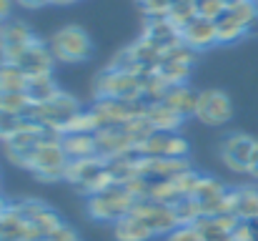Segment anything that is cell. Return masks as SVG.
Instances as JSON below:
<instances>
[{"instance_id":"6da1fadb","label":"cell","mask_w":258,"mask_h":241,"mask_svg":"<svg viewBox=\"0 0 258 241\" xmlns=\"http://www.w3.org/2000/svg\"><path fill=\"white\" fill-rule=\"evenodd\" d=\"M8 159L23 168H30L43 181H66L68 171V154L60 143V136H53L43 143L28 146V149H5Z\"/></svg>"},{"instance_id":"7a4b0ae2","label":"cell","mask_w":258,"mask_h":241,"mask_svg":"<svg viewBox=\"0 0 258 241\" xmlns=\"http://www.w3.org/2000/svg\"><path fill=\"white\" fill-rule=\"evenodd\" d=\"M136 196L125 183H110L88 199V214L98 221H120L136 206Z\"/></svg>"},{"instance_id":"3957f363","label":"cell","mask_w":258,"mask_h":241,"mask_svg":"<svg viewBox=\"0 0 258 241\" xmlns=\"http://www.w3.org/2000/svg\"><path fill=\"white\" fill-rule=\"evenodd\" d=\"M98 98H123V101H146V76L110 66L95 78Z\"/></svg>"},{"instance_id":"277c9868","label":"cell","mask_w":258,"mask_h":241,"mask_svg":"<svg viewBox=\"0 0 258 241\" xmlns=\"http://www.w3.org/2000/svg\"><path fill=\"white\" fill-rule=\"evenodd\" d=\"M66 181L73 183L78 191H83L88 196L103 191L105 186L113 183V176L108 171V161L103 159H81V161H71L68 171H66Z\"/></svg>"},{"instance_id":"5b68a950","label":"cell","mask_w":258,"mask_h":241,"mask_svg":"<svg viewBox=\"0 0 258 241\" xmlns=\"http://www.w3.org/2000/svg\"><path fill=\"white\" fill-rule=\"evenodd\" d=\"M78 113H81L78 101H76L73 95H66V93L60 90L55 98H50V101H45V103H33L30 118H33L35 123H40V126L55 131V133H63V128H66Z\"/></svg>"},{"instance_id":"8992f818","label":"cell","mask_w":258,"mask_h":241,"mask_svg":"<svg viewBox=\"0 0 258 241\" xmlns=\"http://www.w3.org/2000/svg\"><path fill=\"white\" fill-rule=\"evenodd\" d=\"M258 15V8L253 0H243L238 5H228L218 18H216V28H218V43H236L238 38L246 35L251 20Z\"/></svg>"},{"instance_id":"52a82bcc","label":"cell","mask_w":258,"mask_h":241,"mask_svg":"<svg viewBox=\"0 0 258 241\" xmlns=\"http://www.w3.org/2000/svg\"><path fill=\"white\" fill-rule=\"evenodd\" d=\"M50 51L55 61L63 63H81L90 56V38L86 35L83 28L78 25H68L63 30H58L50 38Z\"/></svg>"},{"instance_id":"ba28073f","label":"cell","mask_w":258,"mask_h":241,"mask_svg":"<svg viewBox=\"0 0 258 241\" xmlns=\"http://www.w3.org/2000/svg\"><path fill=\"white\" fill-rule=\"evenodd\" d=\"M148 101H123V98H98L93 106V113L100 121V128L108 126H120L136 118L146 116Z\"/></svg>"},{"instance_id":"9c48e42d","label":"cell","mask_w":258,"mask_h":241,"mask_svg":"<svg viewBox=\"0 0 258 241\" xmlns=\"http://www.w3.org/2000/svg\"><path fill=\"white\" fill-rule=\"evenodd\" d=\"M190 199L201 206L203 216H216V214H233L231 211V191L223 188L221 181L216 178H203L198 181V186L193 188Z\"/></svg>"},{"instance_id":"30bf717a","label":"cell","mask_w":258,"mask_h":241,"mask_svg":"<svg viewBox=\"0 0 258 241\" xmlns=\"http://www.w3.org/2000/svg\"><path fill=\"white\" fill-rule=\"evenodd\" d=\"M136 154L141 159H185L188 143L175 136L173 131H153L138 149Z\"/></svg>"},{"instance_id":"8fae6325","label":"cell","mask_w":258,"mask_h":241,"mask_svg":"<svg viewBox=\"0 0 258 241\" xmlns=\"http://www.w3.org/2000/svg\"><path fill=\"white\" fill-rule=\"evenodd\" d=\"M131 214H136L138 219H143L156 236H158V234H171L173 229L180 224L173 206L161 204V201H153V199H141V201H136V206H133Z\"/></svg>"},{"instance_id":"7c38bea8","label":"cell","mask_w":258,"mask_h":241,"mask_svg":"<svg viewBox=\"0 0 258 241\" xmlns=\"http://www.w3.org/2000/svg\"><path fill=\"white\" fill-rule=\"evenodd\" d=\"M38 38L30 33V28L25 23H5L0 28V58L8 63H18L23 58V53L35 43Z\"/></svg>"},{"instance_id":"4fadbf2b","label":"cell","mask_w":258,"mask_h":241,"mask_svg":"<svg viewBox=\"0 0 258 241\" xmlns=\"http://www.w3.org/2000/svg\"><path fill=\"white\" fill-rule=\"evenodd\" d=\"M233 106L231 98L223 90H203L198 93V106H196V118L203 121L206 126H221L231 121Z\"/></svg>"},{"instance_id":"5bb4252c","label":"cell","mask_w":258,"mask_h":241,"mask_svg":"<svg viewBox=\"0 0 258 241\" xmlns=\"http://www.w3.org/2000/svg\"><path fill=\"white\" fill-rule=\"evenodd\" d=\"M256 143L251 136H243V133H233L223 141V149H221V156L226 161V166L236 173H248V166L253 159V151H256Z\"/></svg>"},{"instance_id":"9a60e30c","label":"cell","mask_w":258,"mask_h":241,"mask_svg":"<svg viewBox=\"0 0 258 241\" xmlns=\"http://www.w3.org/2000/svg\"><path fill=\"white\" fill-rule=\"evenodd\" d=\"M180 38L188 48H193L196 53L198 51H208L218 43V28H216V20L211 18H201L196 15L188 25L180 28Z\"/></svg>"},{"instance_id":"2e32d148","label":"cell","mask_w":258,"mask_h":241,"mask_svg":"<svg viewBox=\"0 0 258 241\" xmlns=\"http://www.w3.org/2000/svg\"><path fill=\"white\" fill-rule=\"evenodd\" d=\"M143 40H148L151 45H156L161 53H166V51L175 48L178 43H183L180 28L175 23H171L166 15H158V18H151L148 20V25L143 30Z\"/></svg>"},{"instance_id":"e0dca14e","label":"cell","mask_w":258,"mask_h":241,"mask_svg":"<svg viewBox=\"0 0 258 241\" xmlns=\"http://www.w3.org/2000/svg\"><path fill=\"white\" fill-rule=\"evenodd\" d=\"M188 168L185 159H141V178L146 183H161L185 173Z\"/></svg>"},{"instance_id":"ac0fdd59","label":"cell","mask_w":258,"mask_h":241,"mask_svg":"<svg viewBox=\"0 0 258 241\" xmlns=\"http://www.w3.org/2000/svg\"><path fill=\"white\" fill-rule=\"evenodd\" d=\"M53 63H55L53 51H50V48H45V43H43V40H35V43L23 53V58L18 61V66L25 71V76H28V78H35V76H50Z\"/></svg>"},{"instance_id":"d6986e66","label":"cell","mask_w":258,"mask_h":241,"mask_svg":"<svg viewBox=\"0 0 258 241\" xmlns=\"http://www.w3.org/2000/svg\"><path fill=\"white\" fill-rule=\"evenodd\" d=\"M241 219L233 214H216V216H201L196 221L203 241H233V226Z\"/></svg>"},{"instance_id":"ffe728a7","label":"cell","mask_w":258,"mask_h":241,"mask_svg":"<svg viewBox=\"0 0 258 241\" xmlns=\"http://www.w3.org/2000/svg\"><path fill=\"white\" fill-rule=\"evenodd\" d=\"M60 143L71 161L95 159L98 156V138L95 133H60ZM100 159V156H98Z\"/></svg>"},{"instance_id":"44dd1931","label":"cell","mask_w":258,"mask_h":241,"mask_svg":"<svg viewBox=\"0 0 258 241\" xmlns=\"http://www.w3.org/2000/svg\"><path fill=\"white\" fill-rule=\"evenodd\" d=\"M161 101H163L168 108H173L178 116H183V118H185V116H196L198 93H196V90H190L185 83H180V85H171Z\"/></svg>"},{"instance_id":"7402d4cb","label":"cell","mask_w":258,"mask_h":241,"mask_svg":"<svg viewBox=\"0 0 258 241\" xmlns=\"http://www.w3.org/2000/svg\"><path fill=\"white\" fill-rule=\"evenodd\" d=\"M231 211L241 221H258L256 188H236V191H231Z\"/></svg>"},{"instance_id":"603a6c76","label":"cell","mask_w":258,"mask_h":241,"mask_svg":"<svg viewBox=\"0 0 258 241\" xmlns=\"http://www.w3.org/2000/svg\"><path fill=\"white\" fill-rule=\"evenodd\" d=\"M146 121H148L156 131H175V128L180 126L183 116H178L163 101H151V103L146 106Z\"/></svg>"},{"instance_id":"cb8c5ba5","label":"cell","mask_w":258,"mask_h":241,"mask_svg":"<svg viewBox=\"0 0 258 241\" xmlns=\"http://www.w3.org/2000/svg\"><path fill=\"white\" fill-rule=\"evenodd\" d=\"M113 234H115L118 241H148L151 236H156V234L148 229V224H146L143 219H138L136 214H128V216H123L120 221H115Z\"/></svg>"},{"instance_id":"d4e9b609","label":"cell","mask_w":258,"mask_h":241,"mask_svg":"<svg viewBox=\"0 0 258 241\" xmlns=\"http://www.w3.org/2000/svg\"><path fill=\"white\" fill-rule=\"evenodd\" d=\"M28 76L18 63H0V93H15V90H25L28 88Z\"/></svg>"},{"instance_id":"484cf974","label":"cell","mask_w":258,"mask_h":241,"mask_svg":"<svg viewBox=\"0 0 258 241\" xmlns=\"http://www.w3.org/2000/svg\"><path fill=\"white\" fill-rule=\"evenodd\" d=\"M156 73L166 80V85H180V83H185L188 73H190V63H183V61L163 56L158 68H156Z\"/></svg>"},{"instance_id":"4316f807","label":"cell","mask_w":258,"mask_h":241,"mask_svg":"<svg viewBox=\"0 0 258 241\" xmlns=\"http://www.w3.org/2000/svg\"><path fill=\"white\" fill-rule=\"evenodd\" d=\"M25 93L30 95L33 103H45V101L55 98V95L60 93V88L55 85V80L50 78V76H35V78L28 80Z\"/></svg>"},{"instance_id":"83f0119b","label":"cell","mask_w":258,"mask_h":241,"mask_svg":"<svg viewBox=\"0 0 258 241\" xmlns=\"http://www.w3.org/2000/svg\"><path fill=\"white\" fill-rule=\"evenodd\" d=\"M30 123H33V118L18 116V113H10V111H3V108H0V141H8V138L18 136V133L25 131Z\"/></svg>"},{"instance_id":"f1b7e54d","label":"cell","mask_w":258,"mask_h":241,"mask_svg":"<svg viewBox=\"0 0 258 241\" xmlns=\"http://www.w3.org/2000/svg\"><path fill=\"white\" fill-rule=\"evenodd\" d=\"M0 108L3 111H10V113H18V116H28L30 118V111H33V101L25 90H15V93H0Z\"/></svg>"},{"instance_id":"f546056e","label":"cell","mask_w":258,"mask_h":241,"mask_svg":"<svg viewBox=\"0 0 258 241\" xmlns=\"http://www.w3.org/2000/svg\"><path fill=\"white\" fill-rule=\"evenodd\" d=\"M196 15H198V13H196V0H173L168 13H166V18H168L171 23H175L178 28L188 25Z\"/></svg>"},{"instance_id":"4dcf8cb0","label":"cell","mask_w":258,"mask_h":241,"mask_svg":"<svg viewBox=\"0 0 258 241\" xmlns=\"http://www.w3.org/2000/svg\"><path fill=\"white\" fill-rule=\"evenodd\" d=\"M173 209H175V216H178L180 224H196V221L203 216V214H201V206H198L190 196L183 199V201H178Z\"/></svg>"},{"instance_id":"1f68e13d","label":"cell","mask_w":258,"mask_h":241,"mask_svg":"<svg viewBox=\"0 0 258 241\" xmlns=\"http://www.w3.org/2000/svg\"><path fill=\"white\" fill-rule=\"evenodd\" d=\"M166 241H203L196 224H178L171 234H166Z\"/></svg>"},{"instance_id":"d6a6232c","label":"cell","mask_w":258,"mask_h":241,"mask_svg":"<svg viewBox=\"0 0 258 241\" xmlns=\"http://www.w3.org/2000/svg\"><path fill=\"white\" fill-rule=\"evenodd\" d=\"M223 10H226V3H223V0H196V13H198L201 18L216 20Z\"/></svg>"},{"instance_id":"836d02e7","label":"cell","mask_w":258,"mask_h":241,"mask_svg":"<svg viewBox=\"0 0 258 241\" xmlns=\"http://www.w3.org/2000/svg\"><path fill=\"white\" fill-rule=\"evenodd\" d=\"M233 241H256V231L251 221H238L233 226Z\"/></svg>"},{"instance_id":"e575fe53","label":"cell","mask_w":258,"mask_h":241,"mask_svg":"<svg viewBox=\"0 0 258 241\" xmlns=\"http://www.w3.org/2000/svg\"><path fill=\"white\" fill-rule=\"evenodd\" d=\"M45 241H78V236H76V231H73V229H68V226L63 224L60 229H55V231H53Z\"/></svg>"},{"instance_id":"d590c367","label":"cell","mask_w":258,"mask_h":241,"mask_svg":"<svg viewBox=\"0 0 258 241\" xmlns=\"http://www.w3.org/2000/svg\"><path fill=\"white\" fill-rule=\"evenodd\" d=\"M10 8H13V0H0V23L10 15Z\"/></svg>"},{"instance_id":"8d00e7d4","label":"cell","mask_w":258,"mask_h":241,"mask_svg":"<svg viewBox=\"0 0 258 241\" xmlns=\"http://www.w3.org/2000/svg\"><path fill=\"white\" fill-rule=\"evenodd\" d=\"M248 173L258 178V143H256V151H253V159H251V166H248Z\"/></svg>"},{"instance_id":"74e56055","label":"cell","mask_w":258,"mask_h":241,"mask_svg":"<svg viewBox=\"0 0 258 241\" xmlns=\"http://www.w3.org/2000/svg\"><path fill=\"white\" fill-rule=\"evenodd\" d=\"M20 5H25V8H40V5H45V3H50V0H18Z\"/></svg>"},{"instance_id":"f35d334b","label":"cell","mask_w":258,"mask_h":241,"mask_svg":"<svg viewBox=\"0 0 258 241\" xmlns=\"http://www.w3.org/2000/svg\"><path fill=\"white\" fill-rule=\"evenodd\" d=\"M258 33V15L251 20V25H248V30H246V35H256Z\"/></svg>"},{"instance_id":"ab89813d","label":"cell","mask_w":258,"mask_h":241,"mask_svg":"<svg viewBox=\"0 0 258 241\" xmlns=\"http://www.w3.org/2000/svg\"><path fill=\"white\" fill-rule=\"evenodd\" d=\"M223 3H226V8H228V5H238V3H243V0H223Z\"/></svg>"},{"instance_id":"60d3db41","label":"cell","mask_w":258,"mask_h":241,"mask_svg":"<svg viewBox=\"0 0 258 241\" xmlns=\"http://www.w3.org/2000/svg\"><path fill=\"white\" fill-rule=\"evenodd\" d=\"M50 3H58V5H66V3H76V0H50Z\"/></svg>"},{"instance_id":"b9f144b4","label":"cell","mask_w":258,"mask_h":241,"mask_svg":"<svg viewBox=\"0 0 258 241\" xmlns=\"http://www.w3.org/2000/svg\"><path fill=\"white\" fill-rule=\"evenodd\" d=\"M5 209H8V204H5V201H3V199H0V214H3V211H5Z\"/></svg>"},{"instance_id":"7bdbcfd3","label":"cell","mask_w":258,"mask_h":241,"mask_svg":"<svg viewBox=\"0 0 258 241\" xmlns=\"http://www.w3.org/2000/svg\"><path fill=\"white\" fill-rule=\"evenodd\" d=\"M0 28H3V23H0Z\"/></svg>"}]
</instances>
